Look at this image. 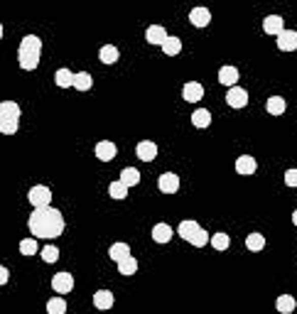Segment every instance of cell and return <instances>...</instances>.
<instances>
[{"mask_svg":"<svg viewBox=\"0 0 297 314\" xmlns=\"http://www.w3.org/2000/svg\"><path fill=\"white\" fill-rule=\"evenodd\" d=\"M32 236L37 238H59L64 233V216L59 209H52V206H44V209H35L32 216L27 221Z\"/></svg>","mask_w":297,"mask_h":314,"instance_id":"6da1fadb","label":"cell"},{"mask_svg":"<svg viewBox=\"0 0 297 314\" xmlns=\"http://www.w3.org/2000/svg\"><path fill=\"white\" fill-rule=\"evenodd\" d=\"M40 54H42V40L37 35H27L20 42V49H17V59H20V67L25 71L40 67Z\"/></svg>","mask_w":297,"mask_h":314,"instance_id":"7a4b0ae2","label":"cell"},{"mask_svg":"<svg viewBox=\"0 0 297 314\" xmlns=\"http://www.w3.org/2000/svg\"><path fill=\"white\" fill-rule=\"evenodd\" d=\"M177 233L182 236L187 243H192V246H197V248H204L206 243H209V233L204 231L197 221H182L180 229H177Z\"/></svg>","mask_w":297,"mask_h":314,"instance_id":"3957f363","label":"cell"},{"mask_svg":"<svg viewBox=\"0 0 297 314\" xmlns=\"http://www.w3.org/2000/svg\"><path fill=\"white\" fill-rule=\"evenodd\" d=\"M29 204L35 209H44V206H52V189L44 187V184H35L32 189L27 191Z\"/></svg>","mask_w":297,"mask_h":314,"instance_id":"277c9868","label":"cell"},{"mask_svg":"<svg viewBox=\"0 0 297 314\" xmlns=\"http://www.w3.org/2000/svg\"><path fill=\"white\" fill-rule=\"evenodd\" d=\"M226 103L231 106V108H243V106H248V91H246V89H241V86L228 89Z\"/></svg>","mask_w":297,"mask_h":314,"instance_id":"5b68a950","label":"cell"},{"mask_svg":"<svg viewBox=\"0 0 297 314\" xmlns=\"http://www.w3.org/2000/svg\"><path fill=\"white\" fill-rule=\"evenodd\" d=\"M52 290L57 292V295H67L74 290V277L69 273H57L52 277Z\"/></svg>","mask_w":297,"mask_h":314,"instance_id":"8992f818","label":"cell"},{"mask_svg":"<svg viewBox=\"0 0 297 314\" xmlns=\"http://www.w3.org/2000/svg\"><path fill=\"white\" fill-rule=\"evenodd\" d=\"M115 155H118V148H115V142H111V140H101L99 145H96V157H99L101 162H111V160H115Z\"/></svg>","mask_w":297,"mask_h":314,"instance_id":"52a82bcc","label":"cell"},{"mask_svg":"<svg viewBox=\"0 0 297 314\" xmlns=\"http://www.w3.org/2000/svg\"><path fill=\"white\" fill-rule=\"evenodd\" d=\"M278 49L283 52H295L297 49V32L295 30H283L278 35Z\"/></svg>","mask_w":297,"mask_h":314,"instance_id":"ba28073f","label":"cell"},{"mask_svg":"<svg viewBox=\"0 0 297 314\" xmlns=\"http://www.w3.org/2000/svg\"><path fill=\"white\" fill-rule=\"evenodd\" d=\"M182 98H184V101H189V103H197V101H201V98H204V86H201L199 81L184 83Z\"/></svg>","mask_w":297,"mask_h":314,"instance_id":"9c48e42d","label":"cell"},{"mask_svg":"<svg viewBox=\"0 0 297 314\" xmlns=\"http://www.w3.org/2000/svg\"><path fill=\"white\" fill-rule=\"evenodd\" d=\"M135 152H138V160H142V162H153V160L157 157V145L155 142H150V140H142V142H138Z\"/></svg>","mask_w":297,"mask_h":314,"instance_id":"30bf717a","label":"cell"},{"mask_svg":"<svg viewBox=\"0 0 297 314\" xmlns=\"http://www.w3.org/2000/svg\"><path fill=\"white\" fill-rule=\"evenodd\" d=\"M157 187H160V191H165V194H174V191L180 189V177L174 172H165L160 177V182H157Z\"/></svg>","mask_w":297,"mask_h":314,"instance_id":"8fae6325","label":"cell"},{"mask_svg":"<svg viewBox=\"0 0 297 314\" xmlns=\"http://www.w3.org/2000/svg\"><path fill=\"white\" fill-rule=\"evenodd\" d=\"M189 22H192L194 27H206V25L212 22V13H209V8H194V10L189 13Z\"/></svg>","mask_w":297,"mask_h":314,"instance_id":"7c38bea8","label":"cell"},{"mask_svg":"<svg viewBox=\"0 0 297 314\" xmlns=\"http://www.w3.org/2000/svg\"><path fill=\"white\" fill-rule=\"evenodd\" d=\"M0 121H20V106L15 101L0 103Z\"/></svg>","mask_w":297,"mask_h":314,"instance_id":"4fadbf2b","label":"cell"},{"mask_svg":"<svg viewBox=\"0 0 297 314\" xmlns=\"http://www.w3.org/2000/svg\"><path fill=\"white\" fill-rule=\"evenodd\" d=\"M113 302H115V297L111 290H99V292L94 295V307H96V309H111Z\"/></svg>","mask_w":297,"mask_h":314,"instance_id":"5bb4252c","label":"cell"},{"mask_svg":"<svg viewBox=\"0 0 297 314\" xmlns=\"http://www.w3.org/2000/svg\"><path fill=\"white\" fill-rule=\"evenodd\" d=\"M145 40L150 42V44H160L162 47V42L167 40V32L162 25H150V27L145 30Z\"/></svg>","mask_w":297,"mask_h":314,"instance_id":"9a60e30c","label":"cell"},{"mask_svg":"<svg viewBox=\"0 0 297 314\" xmlns=\"http://www.w3.org/2000/svg\"><path fill=\"white\" fill-rule=\"evenodd\" d=\"M255 169H258V162H255V157H251V155H241L239 160H236V172L239 175H253Z\"/></svg>","mask_w":297,"mask_h":314,"instance_id":"2e32d148","label":"cell"},{"mask_svg":"<svg viewBox=\"0 0 297 314\" xmlns=\"http://www.w3.org/2000/svg\"><path fill=\"white\" fill-rule=\"evenodd\" d=\"M263 30H265L268 35H275V37H278V35L285 30L283 17H280V15H268V17L263 20Z\"/></svg>","mask_w":297,"mask_h":314,"instance_id":"e0dca14e","label":"cell"},{"mask_svg":"<svg viewBox=\"0 0 297 314\" xmlns=\"http://www.w3.org/2000/svg\"><path fill=\"white\" fill-rule=\"evenodd\" d=\"M174 236L170 223H155V229H153V238H155V243H170V238Z\"/></svg>","mask_w":297,"mask_h":314,"instance_id":"ac0fdd59","label":"cell"},{"mask_svg":"<svg viewBox=\"0 0 297 314\" xmlns=\"http://www.w3.org/2000/svg\"><path fill=\"white\" fill-rule=\"evenodd\" d=\"M219 81L224 83V86H236V81H239V69L236 67H221L219 69Z\"/></svg>","mask_w":297,"mask_h":314,"instance_id":"d6986e66","label":"cell"},{"mask_svg":"<svg viewBox=\"0 0 297 314\" xmlns=\"http://www.w3.org/2000/svg\"><path fill=\"white\" fill-rule=\"evenodd\" d=\"M265 110L270 116H283L285 113V98L283 96H270L268 103H265Z\"/></svg>","mask_w":297,"mask_h":314,"instance_id":"ffe728a7","label":"cell"},{"mask_svg":"<svg viewBox=\"0 0 297 314\" xmlns=\"http://www.w3.org/2000/svg\"><path fill=\"white\" fill-rule=\"evenodd\" d=\"M121 184H126V187H135L138 182H140V172L135 169V167H126L123 172H121V179H118Z\"/></svg>","mask_w":297,"mask_h":314,"instance_id":"44dd1931","label":"cell"},{"mask_svg":"<svg viewBox=\"0 0 297 314\" xmlns=\"http://www.w3.org/2000/svg\"><path fill=\"white\" fill-rule=\"evenodd\" d=\"M275 307H278V312L290 314V312H295L297 300L292 297V295H280V297H278V302H275Z\"/></svg>","mask_w":297,"mask_h":314,"instance_id":"7402d4cb","label":"cell"},{"mask_svg":"<svg viewBox=\"0 0 297 314\" xmlns=\"http://www.w3.org/2000/svg\"><path fill=\"white\" fill-rule=\"evenodd\" d=\"M99 56H101L103 64H115L118 56H121V52H118V47H113V44H106V47H101Z\"/></svg>","mask_w":297,"mask_h":314,"instance_id":"603a6c76","label":"cell"},{"mask_svg":"<svg viewBox=\"0 0 297 314\" xmlns=\"http://www.w3.org/2000/svg\"><path fill=\"white\" fill-rule=\"evenodd\" d=\"M118 273H121V275H126V277L135 275V273H138V260L133 258V255L123 258L121 263H118Z\"/></svg>","mask_w":297,"mask_h":314,"instance_id":"cb8c5ba5","label":"cell"},{"mask_svg":"<svg viewBox=\"0 0 297 314\" xmlns=\"http://www.w3.org/2000/svg\"><path fill=\"white\" fill-rule=\"evenodd\" d=\"M108 255H111V260L121 263L123 258L130 255V246H128V243H113V246L108 248Z\"/></svg>","mask_w":297,"mask_h":314,"instance_id":"d4e9b609","label":"cell"},{"mask_svg":"<svg viewBox=\"0 0 297 314\" xmlns=\"http://www.w3.org/2000/svg\"><path fill=\"white\" fill-rule=\"evenodd\" d=\"M162 52L167 56H177L180 52H182V42H180V37H167V40L162 42Z\"/></svg>","mask_w":297,"mask_h":314,"instance_id":"484cf974","label":"cell"},{"mask_svg":"<svg viewBox=\"0 0 297 314\" xmlns=\"http://www.w3.org/2000/svg\"><path fill=\"white\" fill-rule=\"evenodd\" d=\"M192 123L197 125V128H209V123H212V113L206 108H197L194 113H192Z\"/></svg>","mask_w":297,"mask_h":314,"instance_id":"4316f807","label":"cell"},{"mask_svg":"<svg viewBox=\"0 0 297 314\" xmlns=\"http://www.w3.org/2000/svg\"><path fill=\"white\" fill-rule=\"evenodd\" d=\"M209 241H212V248H214V250H226V248L231 246V236H228V233H224V231L214 233Z\"/></svg>","mask_w":297,"mask_h":314,"instance_id":"83f0119b","label":"cell"},{"mask_svg":"<svg viewBox=\"0 0 297 314\" xmlns=\"http://www.w3.org/2000/svg\"><path fill=\"white\" fill-rule=\"evenodd\" d=\"M94 86V79H91V74H86V71H79V74H74V89H79V91H88Z\"/></svg>","mask_w":297,"mask_h":314,"instance_id":"f1b7e54d","label":"cell"},{"mask_svg":"<svg viewBox=\"0 0 297 314\" xmlns=\"http://www.w3.org/2000/svg\"><path fill=\"white\" fill-rule=\"evenodd\" d=\"M246 248L258 253V250H263V248H265V238H263L260 233H248V236H246Z\"/></svg>","mask_w":297,"mask_h":314,"instance_id":"f546056e","label":"cell"},{"mask_svg":"<svg viewBox=\"0 0 297 314\" xmlns=\"http://www.w3.org/2000/svg\"><path fill=\"white\" fill-rule=\"evenodd\" d=\"M54 81L62 89H69V86H74V74H71L69 69H59L57 74H54Z\"/></svg>","mask_w":297,"mask_h":314,"instance_id":"4dcf8cb0","label":"cell"},{"mask_svg":"<svg viewBox=\"0 0 297 314\" xmlns=\"http://www.w3.org/2000/svg\"><path fill=\"white\" fill-rule=\"evenodd\" d=\"M67 312V302L64 297H52L47 302V314H64Z\"/></svg>","mask_w":297,"mask_h":314,"instance_id":"1f68e13d","label":"cell"},{"mask_svg":"<svg viewBox=\"0 0 297 314\" xmlns=\"http://www.w3.org/2000/svg\"><path fill=\"white\" fill-rule=\"evenodd\" d=\"M37 250H40V248H37V241H35V238H25V241H20V253H22V255H29V258H32Z\"/></svg>","mask_w":297,"mask_h":314,"instance_id":"d6a6232c","label":"cell"},{"mask_svg":"<svg viewBox=\"0 0 297 314\" xmlns=\"http://www.w3.org/2000/svg\"><path fill=\"white\" fill-rule=\"evenodd\" d=\"M108 194H111L113 199H126V196H128V187H126V184H121V182H111Z\"/></svg>","mask_w":297,"mask_h":314,"instance_id":"836d02e7","label":"cell"},{"mask_svg":"<svg viewBox=\"0 0 297 314\" xmlns=\"http://www.w3.org/2000/svg\"><path fill=\"white\" fill-rule=\"evenodd\" d=\"M42 260H44V263H57V260H59V250L54 246L42 248Z\"/></svg>","mask_w":297,"mask_h":314,"instance_id":"e575fe53","label":"cell"},{"mask_svg":"<svg viewBox=\"0 0 297 314\" xmlns=\"http://www.w3.org/2000/svg\"><path fill=\"white\" fill-rule=\"evenodd\" d=\"M285 184L287 187H297V169H287L285 172Z\"/></svg>","mask_w":297,"mask_h":314,"instance_id":"d590c367","label":"cell"},{"mask_svg":"<svg viewBox=\"0 0 297 314\" xmlns=\"http://www.w3.org/2000/svg\"><path fill=\"white\" fill-rule=\"evenodd\" d=\"M8 277H10L8 268H5V265H0V285H5V282H8Z\"/></svg>","mask_w":297,"mask_h":314,"instance_id":"8d00e7d4","label":"cell"},{"mask_svg":"<svg viewBox=\"0 0 297 314\" xmlns=\"http://www.w3.org/2000/svg\"><path fill=\"white\" fill-rule=\"evenodd\" d=\"M292 223H295V226H297V211H295V214H292Z\"/></svg>","mask_w":297,"mask_h":314,"instance_id":"74e56055","label":"cell"},{"mask_svg":"<svg viewBox=\"0 0 297 314\" xmlns=\"http://www.w3.org/2000/svg\"><path fill=\"white\" fill-rule=\"evenodd\" d=\"M0 37H3V25H0Z\"/></svg>","mask_w":297,"mask_h":314,"instance_id":"f35d334b","label":"cell"}]
</instances>
